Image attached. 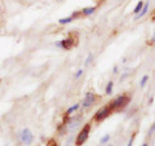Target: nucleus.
<instances>
[{"label": "nucleus", "instance_id": "f257e3e1", "mask_svg": "<svg viewBox=\"0 0 155 146\" xmlns=\"http://www.w3.org/2000/svg\"><path fill=\"white\" fill-rule=\"evenodd\" d=\"M131 101V98H129V96L127 95H122V96H118L115 100H112L111 102L109 103V108L114 111V110H120L123 109L124 106H127V103H129Z\"/></svg>", "mask_w": 155, "mask_h": 146}, {"label": "nucleus", "instance_id": "f03ea898", "mask_svg": "<svg viewBox=\"0 0 155 146\" xmlns=\"http://www.w3.org/2000/svg\"><path fill=\"white\" fill-rule=\"evenodd\" d=\"M89 132H90V124H89V123H88V124H84V127L82 128V131L78 133V137H76V140H75V145L76 146H82L84 142L88 140Z\"/></svg>", "mask_w": 155, "mask_h": 146}, {"label": "nucleus", "instance_id": "7ed1b4c3", "mask_svg": "<svg viewBox=\"0 0 155 146\" xmlns=\"http://www.w3.org/2000/svg\"><path fill=\"white\" fill-rule=\"evenodd\" d=\"M76 43H78V39H76L75 35H70V36H67L66 39L56 43V45L60 48H62V49H71Z\"/></svg>", "mask_w": 155, "mask_h": 146}, {"label": "nucleus", "instance_id": "20e7f679", "mask_svg": "<svg viewBox=\"0 0 155 146\" xmlns=\"http://www.w3.org/2000/svg\"><path fill=\"white\" fill-rule=\"evenodd\" d=\"M111 113H112V110L109 108V105L107 106H103L102 109H100L95 114V116H93V120L97 122V123H100V122L105 120L106 118H109Z\"/></svg>", "mask_w": 155, "mask_h": 146}, {"label": "nucleus", "instance_id": "39448f33", "mask_svg": "<svg viewBox=\"0 0 155 146\" xmlns=\"http://www.w3.org/2000/svg\"><path fill=\"white\" fill-rule=\"evenodd\" d=\"M98 100L93 92H87L85 93V97H84V101H83V106L84 108H90L92 105H95V102Z\"/></svg>", "mask_w": 155, "mask_h": 146}, {"label": "nucleus", "instance_id": "423d86ee", "mask_svg": "<svg viewBox=\"0 0 155 146\" xmlns=\"http://www.w3.org/2000/svg\"><path fill=\"white\" fill-rule=\"evenodd\" d=\"M21 140H22V142H23V144H26V145H31V144H32V141H34V136H32V133H31L30 129L25 128L23 131L21 132Z\"/></svg>", "mask_w": 155, "mask_h": 146}, {"label": "nucleus", "instance_id": "0eeeda50", "mask_svg": "<svg viewBox=\"0 0 155 146\" xmlns=\"http://www.w3.org/2000/svg\"><path fill=\"white\" fill-rule=\"evenodd\" d=\"M147 11H149V3H145V4H144V6H142V9H141V12L138 13V14H136L134 19H136V21H137L138 18H142V17H144V16L147 13Z\"/></svg>", "mask_w": 155, "mask_h": 146}, {"label": "nucleus", "instance_id": "6e6552de", "mask_svg": "<svg viewBox=\"0 0 155 146\" xmlns=\"http://www.w3.org/2000/svg\"><path fill=\"white\" fill-rule=\"evenodd\" d=\"M95 11H96V6H88V8H84V9H82V14L83 16H90V14H93L95 13Z\"/></svg>", "mask_w": 155, "mask_h": 146}, {"label": "nucleus", "instance_id": "1a4fd4ad", "mask_svg": "<svg viewBox=\"0 0 155 146\" xmlns=\"http://www.w3.org/2000/svg\"><path fill=\"white\" fill-rule=\"evenodd\" d=\"M79 108H80V103H75V105H74V106H71L70 109H67V111L65 113V119H66V118H67V116H69L70 114H73L74 111H76V110L79 109Z\"/></svg>", "mask_w": 155, "mask_h": 146}, {"label": "nucleus", "instance_id": "9d476101", "mask_svg": "<svg viewBox=\"0 0 155 146\" xmlns=\"http://www.w3.org/2000/svg\"><path fill=\"white\" fill-rule=\"evenodd\" d=\"M144 4H145V3L142 1V0H140V1L137 3V5H136V8L133 9V13H134V14H138V13L141 12V9H142V6H144Z\"/></svg>", "mask_w": 155, "mask_h": 146}, {"label": "nucleus", "instance_id": "9b49d317", "mask_svg": "<svg viewBox=\"0 0 155 146\" xmlns=\"http://www.w3.org/2000/svg\"><path fill=\"white\" fill-rule=\"evenodd\" d=\"M112 88H114V83L109 82L107 85H106V90H105L106 95H111V93H112Z\"/></svg>", "mask_w": 155, "mask_h": 146}, {"label": "nucleus", "instance_id": "f8f14e48", "mask_svg": "<svg viewBox=\"0 0 155 146\" xmlns=\"http://www.w3.org/2000/svg\"><path fill=\"white\" fill-rule=\"evenodd\" d=\"M71 21H73V17H71V16H70V17H65V18H60V19H58V22H60L61 25H66V24H70Z\"/></svg>", "mask_w": 155, "mask_h": 146}, {"label": "nucleus", "instance_id": "ddd939ff", "mask_svg": "<svg viewBox=\"0 0 155 146\" xmlns=\"http://www.w3.org/2000/svg\"><path fill=\"white\" fill-rule=\"evenodd\" d=\"M147 80H149V76H147V75H144V76H142V79H141V83H140V85L142 87V88H144V87L146 85Z\"/></svg>", "mask_w": 155, "mask_h": 146}, {"label": "nucleus", "instance_id": "4468645a", "mask_svg": "<svg viewBox=\"0 0 155 146\" xmlns=\"http://www.w3.org/2000/svg\"><path fill=\"white\" fill-rule=\"evenodd\" d=\"M92 60H93V54L92 53H89V56L87 57V60H85V62H84V65H85V66H88V65L92 62Z\"/></svg>", "mask_w": 155, "mask_h": 146}, {"label": "nucleus", "instance_id": "2eb2a0df", "mask_svg": "<svg viewBox=\"0 0 155 146\" xmlns=\"http://www.w3.org/2000/svg\"><path fill=\"white\" fill-rule=\"evenodd\" d=\"M47 146H58V145H57V141L54 140V138H50V140H48Z\"/></svg>", "mask_w": 155, "mask_h": 146}, {"label": "nucleus", "instance_id": "dca6fc26", "mask_svg": "<svg viewBox=\"0 0 155 146\" xmlns=\"http://www.w3.org/2000/svg\"><path fill=\"white\" fill-rule=\"evenodd\" d=\"M109 140H110V135H105V136H103V137L101 138V144H107Z\"/></svg>", "mask_w": 155, "mask_h": 146}, {"label": "nucleus", "instance_id": "f3484780", "mask_svg": "<svg viewBox=\"0 0 155 146\" xmlns=\"http://www.w3.org/2000/svg\"><path fill=\"white\" fill-rule=\"evenodd\" d=\"M154 132H155V122L153 123V125L150 127V129H149V136H151V135L154 133Z\"/></svg>", "mask_w": 155, "mask_h": 146}, {"label": "nucleus", "instance_id": "a211bd4d", "mask_svg": "<svg viewBox=\"0 0 155 146\" xmlns=\"http://www.w3.org/2000/svg\"><path fill=\"white\" fill-rule=\"evenodd\" d=\"M82 74H83V70H78V73L75 74V78H76V79H78V78H80V76H82Z\"/></svg>", "mask_w": 155, "mask_h": 146}, {"label": "nucleus", "instance_id": "6ab92c4d", "mask_svg": "<svg viewBox=\"0 0 155 146\" xmlns=\"http://www.w3.org/2000/svg\"><path fill=\"white\" fill-rule=\"evenodd\" d=\"M133 140H134V135H133V136H132V138H131V141H129V142H128V145H127V146H132V145H133Z\"/></svg>", "mask_w": 155, "mask_h": 146}, {"label": "nucleus", "instance_id": "aec40b11", "mask_svg": "<svg viewBox=\"0 0 155 146\" xmlns=\"http://www.w3.org/2000/svg\"><path fill=\"white\" fill-rule=\"evenodd\" d=\"M112 71H114V74H118V66H114V69H112Z\"/></svg>", "mask_w": 155, "mask_h": 146}, {"label": "nucleus", "instance_id": "412c9836", "mask_svg": "<svg viewBox=\"0 0 155 146\" xmlns=\"http://www.w3.org/2000/svg\"><path fill=\"white\" fill-rule=\"evenodd\" d=\"M155 40V32H154V36H153V41Z\"/></svg>", "mask_w": 155, "mask_h": 146}, {"label": "nucleus", "instance_id": "4be33fe9", "mask_svg": "<svg viewBox=\"0 0 155 146\" xmlns=\"http://www.w3.org/2000/svg\"><path fill=\"white\" fill-rule=\"evenodd\" d=\"M142 146H149V145H147V144H144V145H142Z\"/></svg>", "mask_w": 155, "mask_h": 146}, {"label": "nucleus", "instance_id": "5701e85b", "mask_svg": "<svg viewBox=\"0 0 155 146\" xmlns=\"http://www.w3.org/2000/svg\"><path fill=\"white\" fill-rule=\"evenodd\" d=\"M107 146H112V145H107Z\"/></svg>", "mask_w": 155, "mask_h": 146}, {"label": "nucleus", "instance_id": "b1692460", "mask_svg": "<svg viewBox=\"0 0 155 146\" xmlns=\"http://www.w3.org/2000/svg\"><path fill=\"white\" fill-rule=\"evenodd\" d=\"M66 146H69V145H66Z\"/></svg>", "mask_w": 155, "mask_h": 146}]
</instances>
